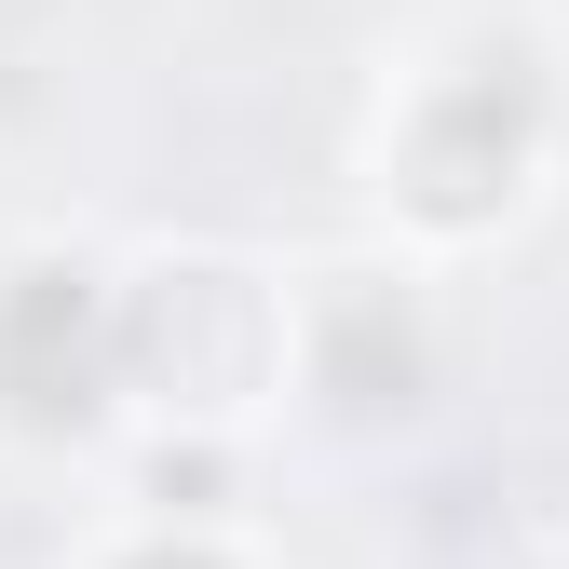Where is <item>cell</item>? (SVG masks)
<instances>
[{
	"instance_id": "cell-6",
	"label": "cell",
	"mask_w": 569,
	"mask_h": 569,
	"mask_svg": "<svg viewBox=\"0 0 569 569\" xmlns=\"http://www.w3.org/2000/svg\"><path fill=\"white\" fill-rule=\"evenodd\" d=\"M203 488H218V461H203V448H163V461H150V502H203Z\"/></svg>"
},
{
	"instance_id": "cell-5",
	"label": "cell",
	"mask_w": 569,
	"mask_h": 569,
	"mask_svg": "<svg viewBox=\"0 0 569 569\" xmlns=\"http://www.w3.org/2000/svg\"><path fill=\"white\" fill-rule=\"evenodd\" d=\"M109 569H231V556H218V542H190V529H150V542H122Z\"/></svg>"
},
{
	"instance_id": "cell-1",
	"label": "cell",
	"mask_w": 569,
	"mask_h": 569,
	"mask_svg": "<svg viewBox=\"0 0 569 569\" xmlns=\"http://www.w3.org/2000/svg\"><path fill=\"white\" fill-rule=\"evenodd\" d=\"M109 326H122V393H150L190 435L244 420L284 380V312H271V284L244 258H150L109 299Z\"/></svg>"
},
{
	"instance_id": "cell-2",
	"label": "cell",
	"mask_w": 569,
	"mask_h": 569,
	"mask_svg": "<svg viewBox=\"0 0 569 569\" xmlns=\"http://www.w3.org/2000/svg\"><path fill=\"white\" fill-rule=\"evenodd\" d=\"M393 203L420 231H502L516 218V190L542 163V54L529 41H475L461 68H435L407 109H393Z\"/></svg>"
},
{
	"instance_id": "cell-4",
	"label": "cell",
	"mask_w": 569,
	"mask_h": 569,
	"mask_svg": "<svg viewBox=\"0 0 569 569\" xmlns=\"http://www.w3.org/2000/svg\"><path fill=\"white\" fill-rule=\"evenodd\" d=\"M299 367H312V393L339 420H407L435 393V339H420V312L380 271H326L312 312H299Z\"/></svg>"
},
{
	"instance_id": "cell-3",
	"label": "cell",
	"mask_w": 569,
	"mask_h": 569,
	"mask_svg": "<svg viewBox=\"0 0 569 569\" xmlns=\"http://www.w3.org/2000/svg\"><path fill=\"white\" fill-rule=\"evenodd\" d=\"M122 284H96L82 258H28L0 284V420L28 435H82V420L122 393V326H109Z\"/></svg>"
}]
</instances>
